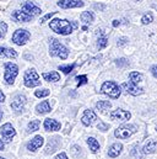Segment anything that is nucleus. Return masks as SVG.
I'll return each mask as SVG.
<instances>
[{
    "instance_id": "0eeeda50",
    "label": "nucleus",
    "mask_w": 157,
    "mask_h": 159,
    "mask_svg": "<svg viewBox=\"0 0 157 159\" xmlns=\"http://www.w3.org/2000/svg\"><path fill=\"white\" fill-rule=\"evenodd\" d=\"M31 39V34L27 31V30H25V29H19V30H16L14 34H12V37H11V41L15 43V44H17V46H23V44H26L28 41Z\"/></svg>"
},
{
    "instance_id": "c9c22d12",
    "label": "nucleus",
    "mask_w": 157,
    "mask_h": 159,
    "mask_svg": "<svg viewBox=\"0 0 157 159\" xmlns=\"http://www.w3.org/2000/svg\"><path fill=\"white\" fill-rule=\"evenodd\" d=\"M97 127H98V129H101V131H107V129H108V125H106V123H103V122H100Z\"/></svg>"
},
{
    "instance_id": "4c0bfd02",
    "label": "nucleus",
    "mask_w": 157,
    "mask_h": 159,
    "mask_svg": "<svg viewBox=\"0 0 157 159\" xmlns=\"http://www.w3.org/2000/svg\"><path fill=\"white\" fill-rule=\"evenodd\" d=\"M151 73H152V75H154L155 78H157V64L151 67Z\"/></svg>"
},
{
    "instance_id": "7ed1b4c3",
    "label": "nucleus",
    "mask_w": 157,
    "mask_h": 159,
    "mask_svg": "<svg viewBox=\"0 0 157 159\" xmlns=\"http://www.w3.org/2000/svg\"><path fill=\"white\" fill-rule=\"evenodd\" d=\"M101 91H102L104 95H107V96H109V98H112V99H118V98L120 96V94H121V88L118 85L116 81L107 80V81H104V83L102 84Z\"/></svg>"
},
{
    "instance_id": "58836bf2",
    "label": "nucleus",
    "mask_w": 157,
    "mask_h": 159,
    "mask_svg": "<svg viewBox=\"0 0 157 159\" xmlns=\"http://www.w3.org/2000/svg\"><path fill=\"white\" fill-rule=\"evenodd\" d=\"M4 101H5V95H4L2 91H0V104L4 102Z\"/></svg>"
},
{
    "instance_id": "20e7f679",
    "label": "nucleus",
    "mask_w": 157,
    "mask_h": 159,
    "mask_svg": "<svg viewBox=\"0 0 157 159\" xmlns=\"http://www.w3.org/2000/svg\"><path fill=\"white\" fill-rule=\"evenodd\" d=\"M5 73H4V80L7 85H12L19 74V67L12 62H6L4 64Z\"/></svg>"
},
{
    "instance_id": "1a4fd4ad",
    "label": "nucleus",
    "mask_w": 157,
    "mask_h": 159,
    "mask_svg": "<svg viewBox=\"0 0 157 159\" xmlns=\"http://www.w3.org/2000/svg\"><path fill=\"white\" fill-rule=\"evenodd\" d=\"M0 132H1V137L4 142H11V139L16 136V131L11 126V123H4L0 128Z\"/></svg>"
},
{
    "instance_id": "f3484780",
    "label": "nucleus",
    "mask_w": 157,
    "mask_h": 159,
    "mask_svg": "<svg viewBox=\"0 0 157 159\" xmlns=\"http://www.w3.org/2000/svg\"><path fill=\"white\" fill-rule=\"evenodd\" d=\"M43 126H44V129L45 131H59L60 127H62L60 123L54 119H45Z\"/></svg>"
},
{
    "instance_id": "6ab92c4d",
    "label": "nucleus",
    "mask_w": 157,
    "mask_h": 159,
    "mask_svg": "<svg viewBox=\"0 0 157 159\" xmlns=\"http://www.w3.org/2000/svg\"><path fill=\"white\" fill-rule=\"evenodd\" d=\"M121 151H123V144L121 143H113L111 147H109V149H108V156L111 157V158H117L119 157V154L121 153Z\"/></svg>"
},
{
    "instance_id": "393cba45",
    "label": "nucleus",
    "mask_w": 157,
    "mask_h": 159,
    "mask_svg": "<svg viewBox=\"0 0 157 159\" xmlns=\"http://www.w3.org/2000/svg\"><path fill=\"white\" fill-rule=\"evenodd\" d=\"M42 77H43V79L44 80H47V81H53V83H55V81L60 80V75H59V73H57V72L43 73V74H42Z\"/></svg>"
},
{
    "instance_id": "9b49d317",
    "label": "nucleus",
    "mask_w": 157,
    "mask_h": 159,
    "mask_svg": "<svg viewBox=\"0 0 157 159\" xmlns=\"http://www.w3.org/2000/svg\"><path fill=\"white\" fill-rule=\"evenodd\" d=\"M121 89L125 90L128 94H130V95H133V96H138V95H141V94L144 93V89L139 88L138 84L131 83V81L123 83V84H121Z\"/></svg>"
},
{
    "instance_id": "a211bd4d",
    "label": "nucleus",
    "mask_w": 157,
    "mask_h": 159,
    "mask_svg": "<svg viewBox=\"0 0 157 159\" xmlns=\"http://www.w3.org/2000/svg\"><path fill=\"white\" fill-rule=\"evenodd\" d=\"M17 57V52L12 48H7V47H0V58H9V59H14Z\"/></svg>"
},
{
    "instance_id": "c756f323",
    "label": "nucleus",
    "mask_w": 157,
    "mask_h": 159,
    "mask_svg": "<svg viewBox=\"0 0 157 159\" xmlns=\"http://www.w3.org/2000/svg\"><path fill=\"white\" fill-rule=\"evenodd\" d=\"M28 132H36L37 129L39 128V121L38 120H33L28 123Z\"/></svg>"
},
{
    "instance_id": "ea45409f",
    "label": "nucleus",
    "mask_w": 157,
    "mask_h": 159,
    "mask_svg": "<svg viewBox=\"0 0 157 159\" xmlns=\"http://www.w3.org/2000/svg\"><path fill=\"white\" fill-rule=\"evenodd\" d=\"M120 24H121V22H120L119 20H113V27H118Z\"/></svg>"
},
{
    "instance_id": "2f4dec72",
    "label": "nucleus",
    "mask_w": 157,
    "mask_h": 159,
    "mask_svg": "<svg viewBox=\"0 0 157 159\" xmlns=\"http://www.w3.org/2000/svg\"><path fill=\"white\" fill-rule=\"evenodd\" d=\"M76 80H78V86H81V85L87 83V77L86 75H78V77H76Z\"/></svg>"
},
{
    "instance_id": "39448f33",
    "label": "nucleus",
    "mask_w": 157,
    "mask_h": 159,
    "mask_svg": "<svg viewBox=\"0 0 157 159\" xmlns=\"http://www.w3.org/2000/svg\"><path fill=\"white\" fill-rule=\"evenodd\" d=\"M136 131H138L136 126H134V125H123V126L118 127L117 129L114 131V136L119 139H128Z\"/></svg>"
},
{
    "instance_id": "a19ab883",
    "label": "nucleus",
    "mask_w": 157,
    "mask_h": 159,
    "mask_svg": "<svg viewBox=\"0 0 157 159\" xmlns=\"http://www.w3.org/2000/svg\"><path fill=\"white\" fill-rule=\"evenodd\" d=\"M95 7H96V9H104V5H100V4H96V5H95Z\"/></svg>"
},
{
    "instance_id": "e433bc0d",
    "label": "nucleus",
    "mask_w": 157,
    "mask_h": 159,
    "mask_svg": "<svg viewBox=\"0 0 157 159\" xmlns=\"http://www.w3.org/2000/svg\"><path fill=\"white\" fill-rule=\"evenodd\" d=\"M55 159H68V156H66L65 153L62 152V153H59V154L55 156Z\"/></svg>"
},
{
    "instance_id": "473e14b6",
    "label": "nucleus",
    "mask_w": 157,
    "mask_h": 159,
    "mask_svg": "<svg viewBox=\"0 0 157 159\" xmlns=\"http://www.w3.org/2000/svg\"><path fill=\"white\" fill-rule=\"evenodd\" d=\"M55 14H57V11H52V12H49V14H47V15H44V16H43V17L40 19V24H44V22H45L47 20H49V19H50L52 16H54Z\"/></svg>"
},
{
    "instance_id": "f03ea898",
    "label": "nucleus",
    "mask_w": 157,
    "mask_h": 159,
    "mask_svg": "<svg viewBox=\"0 0 157 159\" xmlns=\"http://www.w3.org/2000/svg\"><path fill=\"white\" fill-rule=\"evenodd\" d=\"M49 54L52 57H59L60 59H66L69 56V51L57 39H50L49 40Z\"/></svg>"
},
{
    "instance_id": "5701e85b",
    "label": "nucleus",
    "mask_w": 157,
    "mask_h": 159,
    "mask_svg": "<svg viewBox=\"0 0 157 159\" xmlns=\"http://www.w3.org/2000/svg\"><path fill=\"white\" fill-rule=\"evenodd\" d=\"M111 107H112V104H111V101H107V100H101L96 104V109L101 112H106Z\"/></svg>"
},
{
    "instance_id": "4be33fe9",
    "label": "nucleus",
    "mask_w": 157,
    "mask_h": 159,
    "mask_svg": "<svg viewBox=\"0 0 157 159\" xmlns=\"http://www.w3.org/2000/svg\"><path fill=\"white\" fill-rule=\"evenodd\" d=\"M86 142H87V146H88V148H90V151H91L92 153H97V152L100 151V143H98V141H97L96 138L88 137Z\"/></svg>"
},
{
    "instance_id": "c03bdc74",
    "label": "nucleus",
    "mask_w": 157,
    "mask_h": 159,
    "mask_svg": "<svg viewBox=\"0 0 157 159\" xmlns=\"http://www.w3.org/2000/svg\"><path fill=\"white\" fill-rule=\"evenodd\" d=\"M2 119V112H1V110H0V120Z\"/></svg>"
},
{
    "instance_id": "2eb2a0df",
    "label": "nucleus",
    "mask_w": 157,
    "mask_h": 159,
    "mask_svg": "<svg viewBox=\"0 0 157 159\" xmlns=\"http://www.w3.org/2000/svg\"><path fill=\"white\" fill-rule=\"evenodd\" d=\"M11 17L15 22H28L31 21L33 17L27 15L26 12H23L22 10H15L12 14H11Z\"/></svg>"
},
{
    "instance_id": "f704fd0d",
    "label": "nucleus",
    "mask_w": 157,
    "mask_h": 159,
    "mask_svg": "<svg viewBox=\"0 0 157 159\" xmlns=\"http://www.w3.org/2000/svg\"><path fill=\"white\" fill-rule=\"evenodd\" d=\"M117 64L118 66H128L129 62L125 58H120V59H117Z\"/></svg>"
},
{
    "instance_id": "37998d69",
    "label": "nucleus",
    "mask_w": 157,
    "mask_h": 159,
    "mask_svg": "<svg viewBox=\"0 0 157 159\" xmlns=\"http://www.w3.org/2000/svg\"><path fill=\"white\" fill-rule=\"evenodd\" d=\"M4 36H5V34H4V32H2V31H1V30H0V39H2V37H4Z\"/></svg>"
},
{
    "instance_id": "6e6552de",
    "label": "nucleus",
    "mask_w": 157,
    "mask_h": 159,
    "mask_svg": "<svg viewBox=\"0 0 157 159\" xmlns=\"http://www.w3.org/2000/svg\"><path fill=\"white\" fill-rule=\"evenodd\" d=\"M21 10H22L23 12H26L27 15L32 16L33 19L37 17L38 15H40V12H42V10L39 9L36 4H33L32 1H25V2L21 5Z\"/></svg>"
},
{
    "instance_id": "72a5a7b5",
    "label": "nucleus",
    "mask_w": 157,
    "mask_h": 159,
    "mask_svg": "<svg viewBox=\"0 0 157 159\" xmlns=\"http://www.w3.org/2000/svg\"><path fill=\"white\" fill-rule=\"evenodd\" d=\"M129 42V39L128 37H120V39H118V42L117 44L119 47H121V46H124V44H126Z\"/></svg>"
},
{
    "instance_id": "a18cd8bd",
    "label": "nucleus",
    "mask_w": 157,
    "mask_h": 159,
    "mask_svg": "<svg viewBox=\"0 0 157 159\" xmlns=\"http://www.w3.org/2000/svg\"><path fill=\"white\" fill-rule=\"evenodd\" d=\"M133 1H140V0H133Z\"/></svg>"
},
{
    "instance_id": "7c9ffc66",
    "label": "nucleus",
    "mask_w": 157,
    "mask_h": 159,
    "mask_svg": "<svg viewBox=\"0 0 157 159\" xmlns=\"http://www.w3.org/2000/svg\"><path fill=\"white\" fill-rule=\"evenodd\" d=\"M49 94H50L49 89H39V90H36V91H35V95H36L37 98H47Z\"/></svg>"
},
{
    "instance_id": "a878e982",
    "label": "nucleus",
    "mask_w": 157,
    "mask_h": 159,
    "mask_svg": "<svg viewBox=\"0 0 157 159\" xmlns=\"http://www.w3.org/2000/svg\"><path fill=\"white\" fill-rule=\"evenodd\" d=\"M107 44H108V39L102 32H100L98 34V39H97V48L98 49H103V48L107 47Z\"/></svg>"
},
{
    "instance_id": "dca6fc26",
    "label": "nucleus",
    "mask_w": 157,
    "mask_h": 159,
    "mask_svg": "<svg viewBox=\"0 0 157 159\" xmlns=\"http://www.w3.org/2000/svg\"><path fill=\"white\" fill-rule=\"evenodd\" d=\"M43 143H44V138L42 136H36L35 138H32L27 143V149L30 152H36V151H38L39 148L43 146Z\"/></svg>"
},
{
    "instance_id": "aec40b11",
    "label": "nucleus",
    "mask_w": 157,
    "mask_h": 159,
    "mask_svg": "<svg viewBox=\"0 0 157 159\" xmlns=\"http://www.w3.org/2000/svg\"><path fill=\"white\" fill-rule=\"evenodd\" d=\"M36 110H37V112L40 114V115H45V114H48V112H50V111H52V107H50L49 101L44 100V101H42L40 104L37 105Z\"/></svg>"
},
{
    "instance_id": "ddd939ff",
    "label": "nucleus",
    "mask_w": 157,
    "mask_h": 159,
    "mask_svg": "<svg viewBox=\"0 0 157 159\" xmlns=\"http://www.w3.org/2000/svg\"><path fill=\"white\" fill-rule=\"evenodd\" d=\"M111 119L113 121H128L131 117V114L126 110H123V109H117L114 111L111 112Z\"/></svg>"
},
{
    "instance_id": "412c9836",
    "label": "nucleus",
    "mask_w": 157,
    "mask_h": 159,
    "mask_svg": "<svg viewBox=\"0 0 157 159\" xmlns=\"http://www.w3.org/2000/svg\"><path fill=\"white\" fill-rule=\"evenodd\" d=\"M156 151H157V142L154 141V139L149 141V142L144 146V148H142V152H144L145 154H152V153H155Z\"/></svg>"
},
{
    "instance_id": "9d476101",
    "label": "nucleus",
    "mask_w": 157,
    "mask_h": 159,
    "mask_svg": "<svg viewBox=\"0 0 157 159\" xmlns=\"http://www.w3.org/2000/svg\"><path fill=\"white\" fill-rule=\"evenodd\" d=\"M25 105H26V96L22 95V94H17V95H15L14 99L11 100V104H10L11 109H12L15 112H20V111H22V109L25 107Z\"/></svg>"
},
{
    "instance_id": "cd10ccee",
    "label": "nucleus",
    "mask_w": 157,
    "mask_h": 159,
    "mask_svg": "<svg viewBox=\"0 0 157 159\" xmlns=\"http://www.w3.org/2000/svg\"><path fill=\"white\" fill-rule=\"evenodd\" d=\"M152 21H154V15H152L151 12H146V14L141 17L142 25H149V24H151Z\"/></svg>"
},
{
    "instance_id": "4468645a",
    "label": "nucleus",
    "mask_w": 157,
    "mask_h": 159,
    "mask_svg": "<svg viewBox=\"0 0 157 159\" xmlns=\"http://www.w3.org/2000/svg\"><path fill=\"white\" fill-rule=\"evenodd\" d=\"M57 5L60 9H74V7H82L83 1L82 0H59Z\"/></svg>"
},
{
    "instance_id": "49530a36",
    "label": "nucleus",
    "mask_w": 157,
    "mask_h": 159,
    "mask_svg": "<svg viewBox=\"0 0 157 159\" xmlns=\"http://www.w3.org/2000/svg\"><path fill=\"white\" fill-rule=\"evenodd\" d=\"M0 159H5V158H2V157H0Z\"/></svg>"
},
{
    "instance_id": "79ce46f5",
    "label": "nucleus",
    "mask_w": 157,
    "mask_h": 159,
    "mask_svg": "<svg viewBox=\"0 0 157 159\" xmlns=\"http://www.w3.org/2000/svg\"><path fill=\"white\" fill-rule=\"evenodd\" d=\"M0 151H4V142L0 139Z\"/></svg>"
},
{
    "instance_id": "c85d7f7f",
    "label": "nucleus",
    "mask_w": 157,
    "mask_h": 159,
    "mask_svg": "<svg viewBox=\"0 0 157 159\" xmlns=\"http://www.w3.org/2000/svg\"><path fill=\"white\" fill-rule=\"evenodd\" d=\"M76 67V64H68V66H59V70H62L64 74H70L73 69Z\"/></svg>"
},
{
    "instance_id": "b1692460",
    "label": "nucleus",
    "mask_w": 157,
    "mask_h": 159,
    "mask_svg": "<svg viewBox=\"0 0 157 159\" xmlns=\"http://www.w3.org/2000/svg\"><path fill=\"white\" fill-rule=\"evenodd\" d=\"M80 19H81V21H82L83 24L88 25V24H92V22H93L95 16H93V14H92L91 11H83V12L81 14Z\"/></svg>"
},
{
    "instance_id": "bb28decb",
    "label": "nucleus",
    "mask_w": 157,
    "mask_h": 159,
    "mask_svg": "<svg viewBox=\"0 0 157 159\" xmlns=\"http://www.w3.org/2000/svg\"><path fill=\"white\" fill-rule=\"evenodd\" d=\"M142 74L141 73H139V72H131L130 74H129V79L131 83H135V84H139L140 81H142Z\"/></svg>"
},
{
    "instance_id": "f8f14e48",
    "label": "nucleus",
    "mask_w": 157,
    "mask_h": 159,
    "mask_svg": "<svg viewBox=\"0 0 157 159\" xmlns=\"http://www.w3.org/2000/svg\"><path fill=\"white\" fill-rule=\"evenodd\" d=\"M96 120H97V115L95 114V111L91 110V109H88V110H85L83 111V115L81 117V122H82L83 126L90 127V126H92L96 122Z\"/></svg>"
},
{
    "instance_id": "423d86ee",
    "label": "nucleus",
    "mask_w": 157,
    "mask_h": 159,
    "mask_svg": "<svg viewBox=\"0 0 157 159\" xmlns=\"http://www.w3.org/2000/svg\"><path fill=\"white\" fill-rule=\"evenodd\" d=\"M23 83L27 88H35V86H39L40 85V79L39 75L37 74V72L32 68L25 72L23 75Z\"/></svg>"
},
{
    "instance_id": "f257e3e1",
    "label": "nucleus",
    "mask_w": 157,
    "mask_h": 159,
    "mask_svg": "<svg viewBox=\"0 0 157 159\" xmlns=\"http://www.w3.org/2000/svg\"><path fill=\"white\" fill-rule=\"evenodd\" d=\"M49 27L52 31H54L58 35H63V36H68L73 32L74 29L78 27L76 22H70L65 19H53L49 22Z\"/></svg>"
}]
</instances>
